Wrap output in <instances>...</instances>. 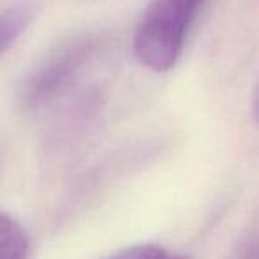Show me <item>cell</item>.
I'll return each mask as SVG.
<instances>
[{
	"instance_id": "6da1fadb",
	"label": "cell",
	"mask_w": 259,
	"mask_h": 259,
	"mask_svg": "<svg viewBox=\"0 0 259 259\" xmlns=\"http://www.w3.org/2000/svg\"><path fill=\"white\" fill-rule=\"evenodd\" d=\"M206 0H151L135 29L137 61L156 73L169 71L180 59L185 39Z\"/></svg>"
},
{
	"instance_id": "7a4b0ae2",
	"label": "cell",
	"mask_w": 259,
	"mask_h": 259,
	"mask_svg": "<svg viewBox=\"0 0 259 259\" xmlns=\"http://www.w3.org/2000/svg\"><path fill=\"white\" fill-rule=\"evenodd\" d=\"M98 43L100 39L96 36L85 34L68 41L57 48V52L48 55L23 83L20 94L23 107L34 110L54 100L93 57Z\"/></svg>"
},
{
	"instance_id": "3957f363",
	"label": "cell",
	"mask_w": 259,
	"mask_h": 259,
	"mask_svg": "<svg viewBox=\"0 0 259 259\" xmlns=\"http://www.w3.org/2000/svg\"><path fill=\"white\" fill-rule=\"evenodd\" d=\"M37 13L34 0H22L0 13V57L23 36Z\"/></svg>"
},
{
	"instance_id": "277c9868",
	"label": "cell",
	"mask_w": 259,
	"mask_h": 259,
	"mask_svg": "<svg viewBox=\"0 0 259 259\" xmlns=\"http://www.w3.org/2000/svg\"><path fill=\"white\" fill-rule=\"evenodd\" d=\"M29 238L13 217L0 211V259H27Z\"/></svg>"
},
{
	"instance_id": "5b68a950",
	"label": "cell",
	"mask_w": 259,
	"mask_h": 259,
	"mask_svg": "<svg viewBox=\"0 0 259 259\" xmlns=\"http://www.w3.org/2000/svg\"><path fill=\"white\" fill-rule=\"evenodd\" d=\"M108 259H172V255H169V252L160 247V245L144 243L122 248V250L115 252Z\"/></svg>"
},
{
	"instance_id": "8992f818",
	"label": "cell",
	"mask_w": 259,
	"mask_h": 259,
	"mask_svg": "<svg viewBox=\"0 0 259 259\" xmlns=\"http://www.w3.org/2000/svg\"><path fill=\"white\" fill-rule=\"evenodd\" d=\"M254 110H255V119L259 121V91H257V96H255V107H254Z\"/></svg>"
},
{
	"instance_id": "52a82bcc",
	"label": "cell",
	"mask_w": 259,
	"mask_h": 259,
	"mask_svg": "<svg viewBox=\"0 0 259 259\" xmlns=\"http://www.w3.org/2000/svg\"><path fill=\"white\" fill-rule=\"evenodd\" d=\"M172 259H183V257H172Z\"/></svg>"
}]
</instances>
